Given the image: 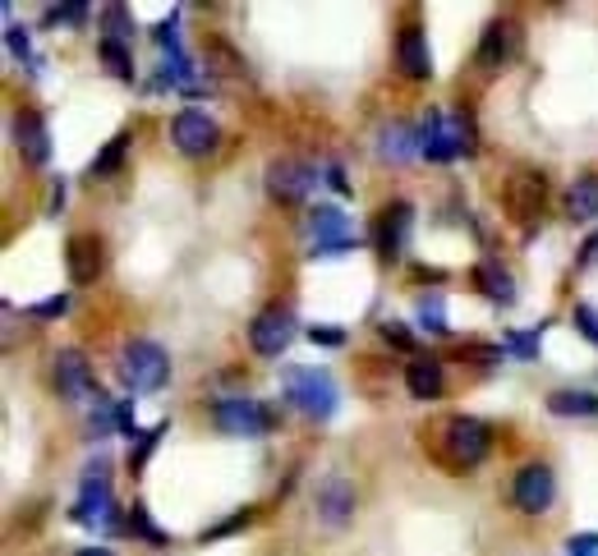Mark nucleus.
Returning <instances> with one entry per match:
<instances>
[{"label":"nucleus","instance_id":"obj_1","mask_svg":"<svg viewBox=\"0 0 598 556\" xmlns=\"http://www.w3.org/2000/svg\"><path fill=\"white\" fill-rule=\"evenodd\" d=\"M433 456L447 464V470H474V464L489 456V428L470 414H452L433 428Z\"/></svg>","mask_w":598,"mask_h":556},{"label":"nucleus","instance_id":"obj_2","mask_svg":"<svg viewBox=\"0 0 598 556\" xmlns=\"http://www.w3.org/2000/svg\"><path fill=\"white\" fill-rule=\"evenodd\" d=\"M166 372H171V359H166L162 345L129 341V345L120 350V377H125L129 391H157V387L166 382Z\"/></svg>","mask_w":598,"mask_h":556},{"label":"nucleus","instance_id":"obj_3","mask_svg":"<svg viewBox=\"0 0 598 556\" xmlns=\"http://www.w3.org/2000/svg\"><path fill=\"white\" fill-rule=\"evenodd\" d=\"M285 391L308 414V418H331L337 414V382L318 368H285Z\"/></svg>","mask_w":598,"mask_h":556},{"label":"nucleus","instance_id":"obj_4","mask_svg":"<svg viewBox=\"0 0 598 556\" xmlns=\"http://www.w3.org/2000/svg\"><path fill=\"white\" fill-rule=\"evenodd\" d=\"M506 212H512L516 226H535V221L543 216V203H548V180L535 170H520L506 180V193H502Z\"/></svg>","mask_w":598,"mask_h":556},{"label":"nucleus","instance_id":"obj_5","mask_svg":"<svg viewBox=\"0 0 598 556\" xmlns=\"http://www.w3.org/2000/svg\"><path fill=\"white\" fill-rule=\"evenodd\" d=\"M216 428L231 433V437H262L272 428V414L262 410V400H245V395H231V400H216Z\"/></svg>","mask_w":598,"mask_h":556},{"label":"nucleus","instance_id":"obj_6","mask_svg":"<svg viewBox=\"0 0 598 556\" xmlns=\"http://www.w3.org/2000/svg\"><path fill=\"white\" fill-rule=\"evenodd\" d=\"M552 497H558V478H552L548 464H525L512 483V501L525 510V516H543L552 506Z\"/></svg>","mask_w":598,"mask_h":556},{"label":"nucleus","instance_id":"obj_7","mask_svg":"<svg viewBox=\"0 0 598 556\" xmlns=\"http://www.w3.org/2000/svg\"><path fill=\"white\" fill-rule=\"evenodd\" d=\"M291 336H295V318H291V308H281V304L262 308V314L254 318V327H249L254 350L268 354V359H277V354L291 345Z\"/></svg>","mask_w":598,"mask_h":556},{"label":"nucleus","instance_id":"obj_8","mask_svg":"<svg viewBox=\"0 0 598 556\" xmlns=\"http://www.w3.org/2000/svg\"><path fill=\"white\" fill-rule=\"evenodd\" d=\"M474 143H470V129H465L460 120L452 125L447 116H429V129H424V157L429 162H452V157H460V152H470Z\"/></svg>","mask_w":598,"mask_h":556},{"label":"nucleus","instance_id":"obj_9","mask_svg":"<svg viewBox=\"0 0 598 556\" xmlns=\"http://www.w3.org/2000/svg\"><path fill=\"white\" fill-rule=\"evenodd\" d=\"M171 139H175V147H180L185 157H203V152L216 147L221 129L203 116V110H180V116H175V125H171Z\"/></svg>","mask_w":598,"mask_h":556},{"label":"nucleus","instance_id":"obj_10","mask_svg":"<svg viewBox=\"0 0 598 556\" xmlns=\"http://www.w3.org/2000/svg\"><path fill=\"white\" fill-rule=\"evenodd\" d=\"M308 189H314V166H304L295 157H277L268 166V193L277 203H300Z\"/></svg>","mask_w":598,"mask_h":556},{"label":"nucleus","instance_id":"obj_11","mask_svg":"<svg viewBox=\"0 0 598 556\" xmlns=\"http://www.w3.org/2000/svg\"><path fill=\"white\" fill-rule=\"evenodd\" d=\"M56 387H60V395H70V400H87V395L102 400V391L93 382V368H87V359L79 350H60L56 354Z\"/></svg>","mask_w":598,"mask_h":556},{"label":"nucleus","instance_id":"obj_12","mask_svg":"<svg viewBox=\"0 0 598 556\" xmlns=\"http://www.w3.org/2000/svg\"><path fill=\"white\" fill-rule=\"evenodd\" d=\"M102 239L97 235H74L65 244V267H70V281L74 285H93L102 276Z\"/></svg>","mask_w":598,"mask_h":556},{"label":"nucleus","instance_id":"obj_13","mask_svg":"<svg viewBox=\"0 0 598 556\" xmlns=\"http://www.w3.org/2000/svg\"><path fill=\"white\" fill-rule=\"evenodd\" d=\"M14 143H19V152H24V162H33V166L51 162L47 125H42V116H33V110H19L14 116Z\"/></svg>","mask_w":598,"mask_h":556},{"label":"nucleus","instance_id":"obj_14","mask_svg":"<svg viewBox=\"0 0 598 556\" xmlns=\"http://www.w3.org/2000/svg\"><path fill=\"white\" fill-rule=\"evenodd\" d=\"M396 60H401V74L406 79H429L433 74V56H429V42L419 24L401 28V42H396Z\"/></svg>","mask_w":598,"mask_h":556},{"label":"nucleus","instance_id":"obj_15","mask_svg":"<svg viewBox=\"0 0 598 556\" xmlns=\"http://www.w3.org/2000/svg\"><path fill=\"white\" fill-rule=\"evenodd\" d=\"M318 516L327 524H345L354 516V487L341 478V474H327L318 483Z\"/></svg>","mask_w":598,"mask_h":556},{"label":"nucleus","instance_id":"obj_16","mask_svg":"<svg viewBox=\"0 0 598 556\" xmlns=\"http://www.w3.org/2000/svg\"><path fill=\"white\" fill-rule=\"evenodd\" d=\"M102 474H106V470L97 464V470H87V478H83V497H79V506H74V520H79V524H106L110 487H106Z\"/></svg>","mask_w":598,"mask_h":556},{"label":"nucleus","instance_id":"obj_17","mask_svg":"<svg viewBox=\"0 0 598 556\" xmlns=\"http://www.w3.org/2000/svg\"><path fill=\"white\" fill-rule=\"evenodd\" d=\"M406 235H410V203H391L378 212V253L396 258L406 249Z\"/></svg>","mask_w":598,"mask_h":556},{"label":"nucleus","instance_id":"obj_18","mask_svg":"<svg viewBox=\"0 0 598 556\" xmlns=\"http://www.w3.org/2000/svg\"><path fill=\"white\" fill-rule=\"evenodd\" d=\"M406 387H410L414 400H437L442 387H447L442 364H437V359H414V364H406Z\"/></svg>","mask_w":598,"mask_h":556},{"label":"nucleus","instance_id":"obj_19","mask_svg":"<svg viewBox=\"0 0 598 556\" xmlns=\"http://www.w3.org/2000/svg\"><path fill=\"white\" fill-rule=\"evenodd\" d=\"M308 235H314V249H323V244H345L350 221L341 216V208H318V212H308Z\"/></svg>","mask_w":598,"mask_h":556},{"label":"nucleus","instance_id":"obj_20","mask_svg":"<svg viewBox=\"0 0 598 556\" xmlns=\"http://www.w3.org/2000/svg\"><path fill=\"white\" fill-rule=\"evenodd\" d=\"M506 56H512V28H506L502 24V19H497V24H489V28H483V42H479V70H502V60Z\"/></svg>","mask_w":598,"mask_h":556},{"label":"nucleus","instance_id":"obj_21","mask_svg":"<svg viewBox=\"0 0 598 556\" xmlns=\"http://www.w3.org/2000/svg\"><path fill=\"white\" fill-rule=\"evenodd\" d=\"M566 212H571V221H594L598 216V175H585V180L571 185Z\"/></svg>","mask_w":598,"mask_h":556},{"label":"nucleus","instance_id":"obj_22","mask_svg":"<svg viewBox=\"0 0 598 556\" xmlns=\"http://www.w3.org/2000/svg\"><path fill=\"white\" fill-rule=\"evenodd\" d=\"M474 285H479V291L489 295V299H502V304H512V299H516L512 276H506L497 262H479V267H474Z\"/></svg>","mask_w":598,"mask_h":556},{"label":"nucleus","instance_id":"obj_23","mask_svg":"<svg viewBox=\"0 0 598 556\" xmlns=\"http://www.w3.org/2000/svg\"><path fill=\"white\" fill-rule=\"evenodd\" d=\"M548 410L552 414H581V418H589V414H598V395L594 391H552L548 395Z\"/></svg>","mask_w":598,"mask_h":556},{"label":"nucleus","instance_id":"obj_24","mask_svg":"<svg viewBox=\"0 0 598 556\" xmlns=\"http://www.w3.org/2000/svg\"><path fill=\"white\" fill-rule=\"evenodd\" d=\"M414 143V133L406 129V125H396V129H387V143H383V152H387V157H396V162H401V157H410V147Z\"/></svg>","mask_w":598,"mask_h":556},{"label":"nucleus","instance_id":"obj_25","mask_svg":"<svg viewBox=\"0 0 598 556\" xmlns=\"http://www.w3.org/2000/svg\"><path fill=\"white\" fill-rule=\"evenodd\" d=\"M571 322H575V331L589 341V345H598V314L589 304H575V314H571Z\"/></svg>","mask_w":598,"mask_h":556},{"label":"nucleus","instance_id":"obj_26","mask_svg":"<svg viewBox=\"0 0 598 556\" xmlns=\"http://www.w3.org/2000/svg\"><path fill=\"white\" fill-rule=\"evenodd\" d=\"M162 433H166V424H157V428H152V433H139V447H134V451H129V470H139V464L148 460V451H152V447H157V437H162Z\"/></svg>","mask_w":598,"mask_h":556},{"label":"nucleus","instance_id":"obj_27","mask_svg":"<svg viewBox=\"0 0 598 556\" xmlns=\"http://www.w3.org/2000/svg\"><path fill=\"white\" fill-rule=\"evenodd\" d=\"M419 322H424L429 331H447V322H442V299H419Z\"/></svg>","mask_w":598,"mask_h":556},{"label":"nucleus","instance_id":"obj_28","mask_svg":"<svg viewBox=\"0 0 598 556\" xmlns=\"http://www.w3.org/2000/svg\"><path fill=\"white\" fill-rule=\"evenodd\" d=\"M102 56H106V64H110V70H116L120 79H129V74H134V70H129V56L120 51V42H106V47H102Z\"/></svg>","mask_w":598,"mask_h":556},{"label":"nucleus","instance_id":"obj_29","mask_svg":"<svg viewBox=\"0 0 598 556\" xmlns=\"http://www.w3.org/2000/svg\"><path fill=\"white\" fill-rule=\"evenodd\" d=\"M125 143H129V139L120 133V139L106 147V157H97V162H93V175H106V170H116V166H120V152H125Z\"/></svg>","mask_w":598,"mask_h":556},{"label":"nucleus","instance_id":"obj_30","mask_svg":"<svg viewBox=\"0 0 598 556\" xmlns=\"http://www.w3.org/2000/svg\"><path fill=\"white\" fill-rule=\"evenodd\" d=\"M65 308H70V295H56V299H42V304H33L28 314H33V318H60Z\"/></svg>","mask_w":598,"mask_h":556},{"label":"nucleus","instance_id":"obj_31","mask_svg":"<svg viewBox=\"0 0 598 556\" xmlns=\"http://www.w3.org/2000/svg\"><path fill=\"white\" fill-rule=\"evenodd\" d=\"M129 529L143 533V539H152V543H162V533L152 529V520H148V506H134V516H129Z\"/></svg>","mask_w":598,"mask_h":556},{"label":"nucleus","instance_id":"obj_32","mask_svg":"<svg viewBox=\"0 0 598 556\" xmlns=\"http://www.w3.org/2000/svg\"><path fill=\"white\" fill-rule=\"evenodd\" d=\"M383 341H391L396 350H410V331L401 322H383Z\"/></svg>","mask_w":598,"mask_h":556},{"label":"nucleus","instance_id":"obj_33","mask_svg":"<svg viewBox=\"0 0 598 556\" xmlns=\"http://www.w3.org/2000/svg\"><path fill=\"white\" fill-rule=\"evenodd\" d=\"M566 547H571V556H598V533H581V539H571Z\"/></svg>","mask_w":598,"mask_h":556},{"label":"nucleus","instance_id":"obj_34","mask_svg":"<svg viewBox=\"0 0 598 556\" xmlns=\"http://www.w3.org/2000/svg\"><path fill=\"white\" fill-rule=\"evenodd\" d=\"M5 33H10V51H14V56H24V60H28V33H24V28H19V24H10Z\"/></svg>","mask_w":598,"mask_h":556},{"label":"nucleus","instance_id":"obj_35","mask_svg":"<svg viewBox=\"0 0 598 556\" xmlns=\"http://www.w3.org/2000/svg\"><path fill=\"white\" fill-rule=\"evenodd\" d=\"M308 341H314V345H318V341H323V345H341L345 336H341L337 327H314V331H308Z\"/></svg>","mask_w":598,"mask_h":556},{"label":"nucleus","instance_id":"obj_36","mask_svg":"<svg viewBox=\"0 0 598 556\" xmlns=\"http://www.w3.org/2000/svg\"><path fill=\"white\" fill-rule=\"evenodd\" d=\"M512 350L516 354H535L539 350V331H529V336H512Z\"/></svg>","mask_w":598,"mask_h":556},{"label":"nucleus","instance_id":"obj_37","mask_svg":"<svg viewBox=\"0 0 598 556\" xmlns=\"http://www.w3.org/2000/svg\"><path fill=\"white\" fill-rule=\"evenodd\" d=\"M106 24H110V33L120 37V33H125V10H120V5H106Z\"/></svg>","mask_w":598,"mask_h":556},{"label":"nucleus","instance_id":"obj_38","mask_svg":"<svg viewBox=\"0 0 598 556\" xmlns=\"http://www.w3.org/2000/svg\"><path fill=\"white\" fill-rule=\"evenodd\" d=\"M327 180H331V189H337V193H350V185H345V175H341L337 166H331V170H327Z\"/></svg>","mask_w":598,"mask_h":556},{"label":"nucleus","instance_id":"obj_39","mask_svg":"<svg viewBox=\"0 0 598 556\" xmlns=\"http://www.w3.org/2000/svg\"><path fill=\"white\" fill-rule=\"evenodd\" d=\"M581 262H598V235L585 244V253H581Z\"/></svg>","mask_w":598,"mask_h":556},{"label":"nucleus","instance_id":"obj_40","mask_svg":"<svg viewBox=\"0 0 598 556\" xmlns=\"http://www.w3.org/2000/svg\"><path fill=\"white\" fill-rule=\"evenodd\" d=\"M74 556H110V552H106V547H79Z\"/></svg>","mask_w":598,"mask_h":556}]
</instances>
